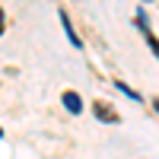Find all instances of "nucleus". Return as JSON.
<instances>
[{"label":"nucleus","instance_id":"2","mask_svg":"<svg viewBox=\"0 0 159 159\" xmlns=\"http://www.w3.org/2000/svg\"><path fill=\"white\" fill-rule=\"evenodd\" d=\"M64 105H67L70 115H80V111H83V102H80L76 92H64Z\"/></svg>","mask_w":159,"mask_h":159},{"label":"nucleus","instance_id":"4","mask_svg":"<svg viewBox=\"0 0 159 159\" xmlns=\"http://www.w3.org/2000/svg\"><path fill=\"white\" fill-rule=\"evenodd\" d=\"M153 105H156V111H159V99H156V102H153Z\"/></svg>","mask_w":159,"mask_h":159},{"label":"nucleus","instance_id":"3","mask_svg":"<svg viewBox=\"0 0 159 159\" xmlns=\"http://www.w3.org/2000/svg\"><path fill=\"white\" fill-rule=\"evenodd\" d=\"M0 32H3V10H0Z\"/></svg>","mask_w":159,"mask_h":159},{"label":"nucleus","instance_id":"5","mask_svg":"<svg viewBox=\"0 0 159 159\" xmlns=\"http://www.w3.org/2000/svg\"><path fill=\"white\" fill-rule=\"evenodd\" d=\"M0 137H3V130H0Z\"/></svg>","mask_w":159,"mask_h":159},{"label":"nucleus","instance_id":"1","mask_svg":"<svg viewBox=\"0 0 159 159\" xmlns=\"http://www.w3.org/2000/svg\"><path fill=\"white\" fill-rule=\"evenodd\" d=\"M92 111H96L99 121H105V124H118V111H115V108H108L105 102H96V105H92Z\"/></svg>","mask_w":159,"mask_h":159}]
</instances>
